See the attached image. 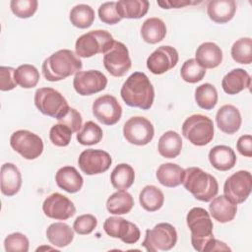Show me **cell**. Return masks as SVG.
Wrapping results in <instances>:
<instances>
[{
  "mask_svg": "<svg viewBox=\"0 0 252 252\" xmlns=\"http://www.w3.org/2000/svg\"><path fill=\"white\" fill-rule=\"evenodd\" d=\"M252 189V176L247 170H238L226 178L223 193L234 204H241L247 200Z\"/></svg>",
  "mask_w": 252,
  "mask_h": 252,
  "instance_id": "cell-11",
  "label": "cell"
},
{
  "mask_svg": "<svg viewBox=\"0 0 252 252\" xmlns=\"http://www.w3.org/2000/svg\"><path fill=\"white\" fill-rule=\"evenodd\" d=\"M82 122H83V119H82L81 113L73 107H70L68 112L63 117L58 119V123L67 126L72 131V133L74 132L78 133L80 131L82 127Z\"/></svg>",
  "mask_w": 252,
  "mask_h": 252,
  "instance_id": "cell-46",
  "label": "cell"
},
{
  "mask_svg": "<svg viewBox=\"0 0 252 252\" xmlns=\"http://www.w3.org/2000/svg\"><path fill=\"white\" fill-rule=\"evenodd\" d=\"M230 54L235 62L250 64L252 62V39L250 37L237 39L231 46Z\"/></svg>",
  "mask_w": 252,
  "mask_h": 252,
  "instance_id": "cell-39",
  "label": "cell"
},
{
  "mask_svg": "<svg viewBox=\"0 0 252 252\" xmlns=\"http://www.w3.org/2000/svg\"><path fill=\"white\" fill-rule=\"evenodd\" d=\"M38 2L36 0H12L10 8L13 14L21 19H28L36 12Z\"/></svg>",
  "mask_w": 252,
  "mask_h": 252,
  "instance_id": "cell-41",
  "label": "cell"
},
{
  "mask_svg": "<svg viewBox=\"0 0 252 252\" xmlns=\"http://www.w3.org/2000/svg\"><path fill=\"white\" fill-rule=\"evenodd\" d=\"M22 186V174L19 168L12 162H6L1 166V192L11 197L16 195Z\"/></svg>",
  "mask_w": 252,
  "mask_h": 252,
  "instance_id": "cell-22",
  "label": "cell"
},
{
  "mask_svg": "<svg viewBox=\"0 0 252 252\" xmlns=\"http://www.w3.org/2000/svg\"><path fill=\"white\" fill-rule=\"evenodd\" d=\"M184 177V169L172 162H166L159 165L157 170L158 181L165 187H177L182 184Z\"/></svg>",
  "mask_w": 252,
  "mask_h": 252,
  "instance_id": "cell-28",
  "label": "cell"
},
{
  "mask_svg": "<svg viewBox=\"0 0 252 252\" xmlns=\"http://www.w3.org/2000/svg\"><path fill=\"white\" fill-rule=\"evenodd\" d=\"M102 129L94 121H87L77 133V141L84 146H92L99 143L102 139Z\"/></svg>",
  "mask_w": 252,
  "mask_h": 252,
  "instance_id": "cell-38",
  "label": "cell"
},
{
  "mask_svg": "<svg viewBox=\"0 0 252 252\" xmlns=\"http://www.w3.org/2000/svg\"><path fill=\"white\" fill-rule=\"evenodd\" d=\"M72 131L63 124H55L50 128L49 139L51 143L57 147H66L70 144Z\"/></svg>",
  "mask_w": 252,
  "mask_h": 252,
  "instance_id": "cell-43",
  "label": "cell"
},
{
  "mask_svg": "<svg viewBox=\"0 0 252 252\" xmlns=\"http://www.w3.org/2000/svg\"><path fill=\"white\" fill-rule=\"evenodd\" d=\"M11 148L26 159H35L43 152L42 139L29 131L17 130L10 137Z\"/></svg>",
  "mask_w": 252,
  "mask_h": 252,
  "instance_id": "cell-9",
  "label": "cell"
},
{
  "mask_svg": "<svg viewBox=\"0 0 252 252\" xmlns=\"http://www.w3.org/2000/svg\"><path fill=\"white\" fill-rule=\"evenodd\" d=\"M197 63L205 69L218 67L222 61V51L215 42L207 41L199 45L195 53Z\"/></svg>",
  "mask_w": 252,
  "mask_h": 252,
  "instance_id": "cell-23",
  "label": "cell"
},
{
  "mask_svg": "<svg viewBox=\"0 0 252 252\" xmlns=\"http://www.w3.org/2000/svg\"><path fill=\"white\" fill-rule=\"evenodd\" d=\"M93 114L104 125L116 124L122 115V107L115 96L103 94L98 96L93 103Z\"/></svg>",
  "mask_w": 252,
  "mask_h": 252,
  "instance_id": "cell-16",
  "label": "cell"
},
{
  "mask_svg": "<svg viewBox=\"0 0 252 252\" xmlns=\"http://www.w3.org/2000/svg\"><path fill=\"white\" fill-rule=\"evenodd\" d=\"M139 201L144 210L148 212H156L162 207L164 195L157 186L147 185L141 190Z\"/></svg>",
  "mask_w": 252,
  "mask_h": 252,
  "instance_id": "cell-33",
  "label": "cell"
},
{
  "mask_svg": "<svg viewBox=\"0 0 252 252\" xmlns=\"http://www.w3.org/2000/svg\"><path fill=\"white\" fill-rule=\"evenodd\" d=\"M103 229L110 237L119 238L126 244L136 243L141 236L139 227L121 217L107 218L103 222Z\"/></svg>",
  "mask_w": 252,
  "mask_h": 252,
  "instance_id": "cell-13",
  "label": "cell"
},
{
  "mask_svg": "<svg viewBox=\"0 0 252 252\" xmlns=\"http://www.w3.org/2000/svg\"><path fill=\"white\" fill-rule=\"evenodd\" d=\"M120 94L127 105L147 110L154 103L155 90L145 73L134 72L123 83Z\"/></svg>",
  "mask_w": 252,
  "mask_h": 252,
  "instance_id": "cell-2",
  "label": "cell"
},
{
  "mask_svg": "<svg viewBox=\"0 0 252 252\" xmlns=\"http://www.w3.org/2000/svg\"><path fill=\"white\" fill-rule=\"evenodd\" d=\"M195 100L199 107L205 110L213 109L218 102V92L214 85L205 83L195 90Z\"/></svg>",
  "mask_w": 252,
  "mask_h": 252,
  "instance_id": "cell-36",
  "label": "cell"
},
{
  "mask_svg": "<svg viewBox=\"0 0 252 252\" xmlns=\"http://www.w3.org/2000/svg\"><path fill=\"white\" fill-rule=\"evenodd\" d=\"M251 86V77L247 71L236 68L229 71L221 81V87L227 94H237Z\"/></svg>",
  "mask_w": 252,
  "mask_h": 252,
  "instance_id": "cell-20",
  "label": "cell"
},
{
  "mask_svg": "<svg viewBox=\"0 0 252 252\" xmlns=\"http://www.w3.org/2000/svg\"><path fill=\"white\" fill-rule=\"evenodd\" d=\"M114 39L105 30H94L78 37L75 43L76 54L79 57L89 58L98 53H105Z\"/></svg>",
  "mask_w": 252,
  "mask_h": 252,
  "instance_id": "cell-5",
  "label": "cell"
},
{
  "mask_svg": "<svg viewBox=\"0 0 252 252\" xmlns=\"http://www.w3.org/2000/svg\"><path fill=\"white\" fill-rule=\"evenodd\" d=\"M112 163L110 155L102 150L87 149L83 151L78 158L80 169L87 175L100 174L108 170Z\"/></svg>",
  "mask_w": 252,
  "mask_h": 252,
  "instance_id": "cell-14",
  "label": "cell"
},
{
  "mask_svg": "<svg viewBox=\"0 0 252 252\" xmlns=\"http://www.w3.org/2000/svg\"><path fill=\"white\" fill-rule=\"evenodd\" d=\"M103 66L113 77H123L132 66L126 45L114 40L108 50L103 53Z\"/></svg>",
  "mask_w": 252,
  "mask_h": 252,
  "instance_id": "cell-10",
  "label": "cell"
},
{
  "mask_svg": "<svg viewBox=\"0 0 252 252\" xmlns=\"http://www.w3.org/2000/svg\"><path fill=\"white\" fill-rule=\"evenodd\" d=\"M134 206V199L125 190H118L111 194L106 201V209L112 215L128 214Z\"/></svg>",
  "mask_w": 252,
  "mask_h": 252,
  "instance_id": "cell-32",
  "label": "cell"
},
{
  "mask_svg": "<svg viewBox=\"0 0 252 252\" xmlns=\"http://www.w3.org/2000/svg\"><path fill=\"white\" fill-rule=\"evenodd\" d=\"M15 70L16 69L8 66L0 67V90L1 91L7 92L16 88L17 83L14 76Z\"/></svg>",
  "mask_w": 252,
  "mask_h": 252,
  "instance_id": "cell-47",
  "label": "cell"
},
{
  "mask_svg": "<svg viewBox=\"0 0 252 252\" xmlns=\"http://www.w3.org/2000/svg\"><path fill=\"white\" fill-rule=\"evenodd\" d=\"M206 75V69L201 67L193 58L186 60L180 69L181 78L190 84H195L203 80Z\"/></svg>",
  "mask_w": 252,
  "mask_h": 252,
  "instance_id": "cell-40",
  "label": "cell"
},
{
  "mask_svg": "<svg viewBox=\"0 0 252 252\" xmlns=\"http://www.w3.org/2000/svg\"><path fill=\"white\" fill-rule=\"evenodd\" d=\"M141 35L147 43L156 44L165 37L166 26L159 18H149L141 27Z\"/></svg>",
  "mask_w": 252,
  "mask_h": 252,
  "instance_id": "cell-30",
  "label": "cell"
},
{
  "mask_svg": "<svg viewBox=\"0 0 252 252\" xmlns=\"http://www.w3.org/2000/svg\"><path fill=\"white\" fill-rule=\"evenodd\" d=\"M48 241L59 248L68 246L74 239V229L65 222L51 223L46 229Z\"/></svg>",
  "mask_w": 252,
  "mask_h": 252,
  "instance_id": "cell-29",
  "label": "cell"
},
{
  "mask_svg": "<svg viewBox=\"0 0 252 252\" xmlns=\"http://www.w3.org/2000/svg\"><path fill=\"white\" fill-rule=\"evenodd\" d=\"M182 150V139L180 135L172 130L163 133L158 144L159 155L165 158H177Z\"/></svg>",
  "mask_w": 252,
  "mask_h": 252,
  "instance_id": "cell-27",
  "label": "cell"
},
{
  "mask_svg": "<svg viewBox=\"0 0 252 252\" xmlns=\"http://www.w3.org/2000/svg\"><path fill=\"white\" fill-rule=\"evenodd\" d=\"M29 239L21 232H14L9 234L4 240V248L7 252H28Z\"/></svg>",
  "mask_w": 252,
  "mask_h": 252,
  "instance_id": "cell-42",
  "label": "cell"
},
{
  "mask_svg": "<svg viewBox=\"0 0 252 252\" xmlns=\"http://www.w3.org/2000/svg\"><path fill=\"white\" fill-rule=\"evenodd\" d=\"M55 181L59 188L68 193H77L82 189L84 179L78 170L71 165L59 168L55 174Z\"/></svg>",
  "mask_w": 252,
  "mask_h": 252,
  "instance_id": "cell-25",
  "label": "cell"
},
{
  "mask_svg": "<svg viewBox=\"0 0 252 252\" xmlns=\"http://www.w3.org/2000/svg\"><path fill=\"white\" fill-rule=\"evenodd\" d=\"M198 2L189 1V0H163L158 1V5L163 9H171V8H182L188 5H193Z\"/></svg>",
  "mask_w": 252,
  "mask_h": 252,
  "instance_id": "cell-49",
  "label": "cell"
},
{
  "mask_svg": "<svg viewBox=\"0 0 252 252\" xmlns=\"http://www.w3.org/2000/svg\"><path fill=\"white\" fill-rule=\"evenodd\" d=\"M135 180V171L128 163H119L116 165L111 174V185L117 190H126L132 186Z\"/></svg>",
  "mask_w": 252,
  "mask_h": 252,
  "instance_id": "cell-34",
  "label": "cell"
},
{
  "mask_svg": "<svg viewBox=\"0 0 252 252\" xmlns=\"http://www.w3.org/2000/svg\"><path fill=\"white\" fill-rule=\"evenodd\" d=\"M177 242V232L175 227L167 222H160L152 229H147L142 246L150 252L168 251Z\"/></svg>",
  "mask_w": 252,
  "mask_h": 252,
  "instance_id": "cell-8",
  "label": "cell"
},
{
  "mask_svg": "<svg viewBox=\"0 0 252 252\" xmlns=\"http://www.w3.org/2000/svg\"><path fill=\"white\" fill-rule=\"evenodd\" d=\"M155 135L152 122L143 116H133L123 125V136L130 144L145 146L149 144Z\"/></svg>",
  "mask_w": 252,
  "mask_h": 252,
  "instance_id": "cell-12",
  "label": "cell"
},
{
  "mask_svg": "<svg viewBox=\"0 0 252 252\" xmlns=\"http://www.w3.org/2000/svg\"><path fill=\"white\" fill-rule=\"evenodd\" d=\"M34 104L36 108L44 115L56 118L63 117L70 106L66 98L58 91L52 88H40L34 93Z\"/></svg>",
  "mask_w": 252,
  "mask_h": 252,
  "instance_id": "cell-7",
  "label": "cell"
},
{
  "mask_svg": "<svg viewBox=\"0 0 252 252\" xmlns=\"http://www.w3.org/2000/svg\"><path fill=\"white\" fill-rule=\"evenodd\" d=\"M107 78L98 70L80 71L75 74L73 87L80 95H91L105 89Z\"/></svg>",
  "mask_w": 252,
  "mask_h": 252,
  "instance_id": "cell-15",
  "label": "cell"
},
{
  "mask_svg": "<svg viewBox=\"0 0 252 252\" xmlns=\"http://www.w3.org/2000/svg\"><path fill=\"white\" fill-rule=\"evenodd\" d=\"M241 114L232 104L222 105L216 114V122L220 131L231 135L236 133L241 126Z\"/></svg>",
  "mask_w": 252,
  "mask_h": 252,
  "instance_id": "cell-19",
  "label": "cell"
},
{
  "mask_svg": "<svg viewBox=\"0 0 252 252\" xmlns=\"http://www.w3.org/2000/svg\"><path fill=\"white\" fill-rule=\"evenodd\" d=\"M150 8L147 0H120L116 2V9L121 19H140Z\"/></svg>",
  "mask_w": 252,
  "mask_h": 252,
  "instance_id": "cell-31",
  "label": "cell"
},
{
  "mask_svg": "<svg viewBox=\"0 0 252 252\" xmlns=\"http://www.w3.org/2000/svg\"><path fill=\"white\" fill-rule=\"evenodd\" d=\"M83 62L70 49H60L47 57L41 66L44 78L49 82H58L81 71Z\"/></svg>",
  "mask_w": 252,
  "mask_h": 252,
  "instance_id": "cell-3",
  "label": "cell"
},
{
  "mask_svg": "<svg viewBox=\"0 0 252 252\" xmlns=\"http://www.w3.org/2000/svg\"><path fill=\"white\" fill-rule=\"evenodd\" d=\"M209 211L211 216L220 223L231 221L237 213V205L232 203L224 195L215 197L211 200Z\"/></svg>",
  "mask_w": 252,
  "mask_h": 252,
  "instance_id": "cell-21",
  "label": "cell"
},
{
  "mask_svg": "<svg viewBox=\"0 0 252 252\" xmlns=\"http://www.w3.org/2000/svg\"><path fill=\"white\" fill-rule=\"evenodd\" d=\"M236 149L240 155L251 158L252 157V137L251 135H242L238 138Z\"/></svg>",
  "mask_w": 252,
  "mask_h": 252,
  "instance_id": "cell-48",
  "label": "cell"
},
{
  "mask_svg": "<svg viewBox=\"0 0 252 252\" xmlns=\"http://www.w3.org/2000/svg\"><path fill=\"white\" fill-rule=\"evenodd\" d=\"M187 226L191 231V243L199 252L230 251V248L222 241L214 237L213 221L210 214L203 208H192L186 217Z\"/></svg>",
  "mask_w": 252,
  "mask_h": 252,
  "instance_id": "cell-1",
  "label": "cell"
},
{
  "mask_svg": "<svg viewBox=\"0 0 252 252\" xmlns=\"http://www.w3.org/2000/svg\"><path fill=\"white\" fill-rule=\"evenodd\" d=\"M178 52L170 45L158 47L147 59V68L155 75H161L178 63Z\"/></svg>",
  "mask_w": 252,
  "mask_h": 252,
  "instance_id": "cell-18",
  "label": "cell"
},
{
  "mask_svg": "<svg viewBox=\"0 0 252 252\" xmlns=\"http://www.w3.org/2000/svg\"><path fill=\"white\" fill-rule=\"evenodd\" d=\"M210 163L220 171H227L234 167L236 163V156L234 151L224 145L213 147L209 152Z\"/></svg>",
  "mask_w": 252,
  "mask_h": 252,
  "instance_id": "cell-24",
  "label": "cell"
},
{
  "mask_svg": "<svg viewBox=\"0 0 252 252\" xmlns=\"http://www.w3.org/2000/svg\"><path fill=\"white\" fill-rule=\"evenodd\" d=\"M15 80L17 85L24 89L34 88L39 81L38 70L31 64L20 65L15 70Z\"/></svg>",
  "mask_w": 252,
  "mask_h": 252,
  "instance_id": "cell-37",
  "label": "cell"
},
{
  "mask_svg": "<svg viewBox=\"0 0 252 252\" xmlns=\"http://www.w3.org/2000/svg\"><path fill=\"white\" fill-rule=\"evenodd\" d=\"M97 225V220L91 214L81 215L76 218L73 223V229L75 232L81 235L90 234L94 230Z\"/></svg>",
  "mask_w": 252,
  "mask_h": 252,
  "instance_id": "cell-44",
  "label": "cell"
},
{
  "mask_svg": "<svg viewBox=\"0 0 252 252\" xmlns=\"http://www.w3.org/2000/svg\"><path fill=\"white\" fill-rule=\"evenodd\" d=\"M182 184L194 198L202 202H210L219 192L216 177L196 166L184 169Z\"/></svg>",
  "mask_w": 252,
  "mask_h": 252,
  "instance_id": "cell-4",
  "label": "cell"
},
{
  "mask_svg": "<svg viewBox=\"0 0 252 252\" xmlns=\"http://www.w3.org/2000/svg\"><path fill=\"white\" fill-rule=\"evenodd\" d=\"M236 12V3L233 0H212L207 5L209 18L218 24H225L232 20Z\"/></svg>",
  "mask_w": 252,
  "mask_h": 252,
  "instance_id": "cell-26",
  "label": "cell"
},
{
  "mask_svg": "<svg viewBox=\"0 0 252 252\" xmlns=\"http://www.w3.org/2000/svg\"><path fill=\"white\" fill-rule=\"evenodd\" d=\"M42 211L47 218L57 220H66L76 214L74 203L57 192L45 198L42 204Z\"/></svg>",
  "mask_w": 252,
  "mask_h": 252,
  "instance_id": "cell-17",
  "label": "cell"
},
{
  "mask_svg": "<svg viewBox=\"0 0 252 252\" xmlns=\"http://www.w3.org/2000/svg\"><path fill=\"white\" fill-rule=\"evenodd\" d=\"M97 13L99 20L104 24L115 25L122 20L117 12L116 2L114 1L102 3L98 8Z\"/></svg>",
  "mask_w": 252,
  "mask_h": 252,
  "instance_id": "cell-45",
  "label": "cell"
},
{
  "mask_svg": "<svg viewBox=\"0 0 252 252\" xmlns=\"http://www.w3.org/2000/svg\"><path fill=\"white\" fill-rule=\"evenodd\" d=\"M71 24L79 29L90 28L94 21V11L87 4H78L70 11Z\"/></svg>",
  "mask_w": 252,
  "mask_h": 252,
  "instance_id": "cell-35",
  "label": "cell"
},
{
  "mask_svg": "<svg viewBox=\"0 0 252 252\" xmlns=\"http://www.w3.org/2000/svg\"><path fill=\"white\" fill-rule=\"evenodd\" d=\"M182 135L195 146L208 145L214 138V123L203 114H192L182 124Z\"/></svg>",
  "mask_w": 252,
  "mask_h": 252,
  "instance_id": "cell-6",
  "label": "cell"
}]
</instances>
